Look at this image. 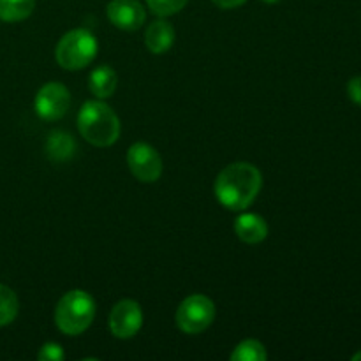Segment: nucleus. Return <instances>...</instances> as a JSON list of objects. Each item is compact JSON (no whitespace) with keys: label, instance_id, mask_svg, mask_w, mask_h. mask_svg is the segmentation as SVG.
Returning a JSON list of instances; mask_svg holds the SVG:
<instances>
[{"label":"nucleus","instance_id":"nucleus-2","mask_svg":"<svg viewBox=\"0 0 361 361\" xmlns=\"http://www.w3.org/2000/svg\"><path fill=\"white\" fill-rule=\"evenodd\" d=\"M78 129L94 147H111L120 136V120L106 102L87 101L78 113Z\"/></svg>","mask_w":361,"mask_h":361},{"label":"nucleus","instance_id":"nucleus-1","mask_svg":"<svg viewBox=\"0 0 361 361\" xmlns=\"http://www.w3.org/2000/svg\"><path fill=\"white\" fill-rule=\"evenodd\" d=\"M263 185V176L249 162H233L219 173L215 180V196L228 210L242 212L254 203Z\"/></svg>","mask_w":361,"mask_h":361},{"label":"nucleus","instance_id":"nucleus-11","mask_svg":"<svg viewBox=\"0 0 361 361\" xmlns=\"http://www.w3.org/2000/svg\"><path fill=\"white\" fill-rule=\"evenodd\" d=\"M173 42H175V28L171 23L166 20H157L148 25L147 34H145V44L148 51L154 55H162L171 49Z\"/></svg>","mask_w":361,"mask_h":361},{"label":"nucleus","instance_id":"nucleus-15","mask_svg":"<svg viewBox=\"0 0 361 361\" xmlns=\"http://www.w3.org/2000/svg\"><path fill=\"white\" fill-rule=\"evenodd\" d=\"M231 361H267L268 353L267 348L256 338H247L240 342L231 353Z\"/></svg>","mask_w":361,"mask_h":361},{"label":"nucleus","instance_id":"nucleus-17","mask_svg":"<svg viewBox=\"0 0 361 361\" xmlns=\"http://www.w3.org/2000/svg\"><path fill=\"white\" fill-rule=\"evenodd\" d=\"M189 0H147L148 9L161 18L173 16L187 6Z\"/></svg>","mask_w":361,"mask_h":361},{"label":"nucleus","instance_id":"nucleus-18","mask_svg":"<svg viewBox=\"0 0 361 361\" xmlns=\"http://www.w3.org/2000/svg\"><path fill=\"white\" fill-rule=\"evenodd\" d=\"M63 349L62 345L56 344V342H48L41 348V351L37 353L39 361H60L63 360Z\"/></svg>","mask_w":361,"mask_h":361},{"label":"nucleus","instance_id":"nucleus-22","mask_svg":"<svg viewBox=\"0 0 361 361\" xmlns=\"http://www.w3.org/2000/svg\"><path fill=\"white\" fill-rule=\"evenodd\" d=\"M261 2H264V4H277V2H281V0H261Z\"/></svg>","mask_w":361,"mask_h":361},{"label":"nucleus","instance_id":"nucleus-10","mask_svg":"<svg viewBox=\"0 0 361 361\" xmlns=\"http://www.w3.org/2000/svg\"><path fill=\"white\" fill-rule=\"evenodd\" d=\"M235 233L243 243L256 245L267 240L268 224L261 215L257 214H243L235 221Z\"/></svg>","mask_w":361,"mask_h":361},{"label":"nucleus","instance_id":"nucleus-3","mask_svg":"<svg viewBox=\"0 0 361 361\" xmlns=\"http://www.w3.org/2000/svg\"><path fill=\"white\" fill-rule=\"evenodd\" d=\"M95 317V300L81 289H73L60 298L55 309V323L62 334L76 337L90 328Z\"/></svg>","mask_w":361,"mask_h":361},{"label":"nucleus","instance_id":"nucleus-19","mask_svg":"<svg viewBox=\"0 0 361 361\" xmlns=\"http://www.w3.org/2000/svg\"><path fill=\"white\" fill-rule=\"evenodd\" d=\"M348 95L355 104L361 108V76H355L348 83Z\"/></svg>","mask_w":361,"mask_h":361},{"label":"nucleus","instance_id":"nucleus-5","mask_svg":"<svg viewBox=\"0 0 361 361\" xmlns=\"http://www.w3.org/2000/svg\"><path fill=\"white\" fill-rule=\"evenodd\" d=\"M215 319V305L208 296L190 295L180 303L175 314V323L183 334L197 335L207 330Z\"/></svg>","mask_w":361,"mask_h":361},{"label":"nucleus","instance_id":"nucleus-21","mask_svg":"<svg viewBox=\"0 0 361 361\" xmlns=\"http://www.w3.org/2000/svg\"><path fill=\"white\" fill-rule=\"evenodd\" d=\"M351 360H353V361H361V351H360V353H355Z\"/></svg>","mask_w":361,"mask_h":361},{"label":"nucleus","instance_id":"nucleus-20","mask_svg":"<svg viewBox=\"0 0 361 361\" xmlns=\"http://www.w3.org/2000/svg\"><path fill=\"white\" fill-rule=\"evenodd\" d=\"M212 2L217 7H221V9H235V7L243 6L247 0H212Z\"/></svg>","mask_w":361,"mask_h":361},{"label":"nucleus","instance_id":"nucleus-7","mask_svg":"<svg viewBox=\"0 0 361 361\" xmlns=\"http://www.w3.org/2000/svg\"><path fill=\"white\" fill-rule=\"evenodd\" d=\"M127 164L140 182L154 183L162 175L161 155L148 143H134L127 152Z\"/></svg>","mask_w":361,"mask_h":361},{"label":"nucleus","instance_id":"nucleus-8","mask_svg":"<svg viewBox=\"0 0 361 361\" xmlns=\"http://www.w3.org/2000/svg\"><path fill=\"white\" fill-rule=\"evenodd\" d=\"M108 326L116 338L126 341L134 337L143 326V310L140 303L134 300H120L111 309Z\"/></svg>","mask_w":361,"mask_h":361},{"label":"nucleus","instance_id":"nucleus-9","mask_svg":"<svg viewBox=\"0 0 361 361\" xmlns=\"http://www.w3.org/2000/svg\"><path fill=\"white\" fill-rule=\"evenodd\" d=\"M106 13L116 28L126 32L137 30L147 20V11L140 0H111Z\"/></svg>","mask_w":361,"mask_h":361},{"label":"nucleus","instance_id":"nucleus-13","mask_svg":"<svg viewBox=\"0 0 361 361\" xmlns=\"http://www.w3.org/2000/svg\"><path fill=\"white\" fill-rule=\"evenodd\" d=\"M76 150V141L66 130H53L46 140V154L51 161L63 162L69 161Z\"/></svg>","mask_w":361,"mask_h":361},{"label":"nucleus","instance_id":"nucleus-16","mask_svg":"<svg viewBox=\"0 0 361 361\" xmlns=\"http://www.w3.org/2000/svg\"><path fill=\"white\" fill-rule=\"evenodd\" d=\"M20 302H18L16 293L7 286L0 284V326L11 324L18 316Z\"/></svg>","mask_w":361,"mask_h":361},{"label":"nucleus","instance_id":"nucleus-4","mask_svg":"<svg viewBox=\"0 0 361 361\" xmlns=\"http://www.w3.org/2000/svg\"><path fill=\"white\" fill-rule=\"evenodd\" d=\"M97 39L87 28H74L62 35L56 44V62L62 69L80 71L90 66L97 56Z\"/></svg>","mask_w":361,"mask_h":361},{"label":"nucleus","instance_id":"nucleus-6","mask_svg":"<svg viewBox=\"0 0 361 361\" xmlns=\"http://www.w3.org/2000/svg\"><path fill=\"white\" fill-rule=\"evenodd\" d=\"M69 104L71 94L66 85L51 81V83H46L44 87L39 88L34 101V109L42 120L55 122V120H60L66 115Z\"/></svg>","mask_w":361,"mask_h":361},{"label":"nucleus","instance_id":"nucleus-12","mask_svg":"<svg viewBox=\"0 0 361 361\" xmlns=\"http://www.w3.org/2000/svg\"><path fill=\"white\" fill-rule=\"evenodd\" d=\"M116 85H118V76L109 66H101L90 73L88 88L97 99L111 97L116 90Z\"/></svg>","mask_w":361,"mask_h":361},{"label":"nucleus","instance_id":"nucleus-14","mask_svg":"<svg viewBox=\"0 0 361 361\" xmlns=\"http://www.w3.org/2000/svg\"><path fill=\"white\" fill-rule=\"evenodd\" d=\"M35 9V0H0V20L7 23L27 20Z\"/></svg>","mask_w":361,"mask_h":361}]
</instances>
